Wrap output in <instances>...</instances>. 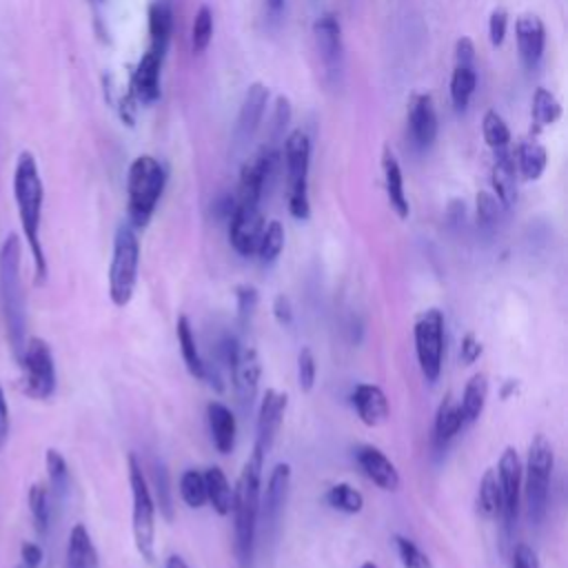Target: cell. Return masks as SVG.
<instances>
[{
  "instance_id": "obj_1",
  "label": "cell",
  "mask_w": 568,
  "mask_h": 568,
  "mask_svg": "<svg viewBox=\"0 0 568 568\" xmlns=\"http://www.w3.org/2000/svg\"><path fill=\"white\" fill-rule=\"evenodd\" d=\"M13 200L18 220L22 226V235L27 240V248L33 260V273L36 284H44L49 275L47 255L40 240V226H42V204H44V186L40 178L38 162L33 153L22 151L16 160L13 169Z\"/></svg>"
},
{
  "instance_id": "obj_2",
  "label": "cell",
  "mask_w": 568,
  "mask_h": 568,
  "mask_svg": "<svg viewBox=\"0 0 568 568\" xmlns=\"http://www.w3.org/2000/svg\"><path fill=\"white\" fill-rule=\"evenodd\" d=\"M264 453L253 446L251 457L244 462L240 477L233 488V550L240 568H251L255 535L260 524V493H262V468Z\"/></svg>"
},
{
  "instance_id": "obj_3",
  "label": "cell",
  "mask_w": 568,
  "mask_h": 568,
  "mask_svg": "<svg viewBox=\"0 0 568 568\" xmlns=\"http://www.w3.org/2000/svg\"><path fill=\"white\" fill-rule=\"evenodd\" d=\"M22 244L16 233H9L0 246V302L7 324V339L18 357L27 342V293L20 275Z\"/></svg>"
},
{
  "instance_id": "obj_4",
  "label": "cell",
  "mask_w": 568,
  "mask_h": 568,
  "mask_svg": "<svg viewBox=\"0 0 568 568\" xmlns=\"http://www.w3.org/2000/svg\"><path fill=\"white\" fill-rule=\"evenodd\" d=\"M166 186V169L153 155H138L126 171V213L129 224L146 229Z\"/></svg>"
},
{
  "instance_id": "obj_5",
  "label": "cell",
  "mask_w": 568,
  "mask_h": 568,
  "mask_svg": "<svg viewBox=\"0 0 568 568\" xmlns=\"http://www.w3.org/2000/svg\"><path fill=\"white\" fill-rule=\"evenodd\" d=\"M555 468V450L546 435L537 433L528 444L526 464L521 470V499L530 524H541L548 510L550 477Z\"/></svg>"
},
{
  "instance_id": "obj_6",
  "label": "cell",
  "mask_w": 568,
  "mask_h": 568,
  "mask_svg": "<svg viewBox=\"0 0 568 568\" xmlns=\"http://www.w3.org/2000/svg\"><path fill=\"white\" fill-rule=\"evenodd\" d=\"M140 271V240L138 231L124 222L115 229L113 251L109 262V300L113 306L124 308L135 293Z\"/></svg>"
},
{
  "instance_id": "obj_7",
  "label": "cell",
  "mask_w": 568,
  "mask_h": 568,
  "mask_svg": "<svg viewBox=\"0 0 568 568\" xmlns=\"http://www.w3.org/2000/svg\"><path fill=\"white\" fill-rule=\"evenodd\" d=\"M129 488H131V530H133V544L138 555L153 564L155 559V501L146 481V473L135 457V453H129Z\"/></svg>"
},
{
  "instance_id": "obj_8",
  "label": "cell",
  "mask_w": 568,
  "mask_h": 568,
  "mask_svg": "<svg viewBox=\"0 0 568 568\" xmlns=\"http://www.w3.org/2000/svg\"><path fill=\"white\" fill-rule=\"evenodd\" d=\"M284 164L288 178V213L295 220L311 217L308 202V169H311V140L302 129L291 131L284 138Z\"/></svg>"
},
{
  "instance_id": "obj_9",
  "label": "cell",
  "mask_w": 568,
  "mask_h": 568,
  "mask_svg": "<svg viewBox=\"0 0 568 568\" xmlns=\"http://www.w3.org/2000/svg\"><path fill=\"white\" fill-rule=\"evenodd\" d=\"M413 344L422 377L435 384L442 375L446 353V320L439 308H426L415 317Z\"/></svg>"
},
{
  "instance_id": "obj_10",
  "label": "cell",
  "mask_w": 568,
  "mask_h": 568,
  "mask_svg": "<svg viewBox=\"0 0 568 568\" xmlns=\"http://www.w3.org/2000/svg\"><path fill=\"white\" fill-rule=\"evenodd\" d=\"M20 388L33 399H49L55 393V362L42 337H27L20 355Z\"/></svg>"
},
{
  "instance_id": "obj_11",
  "label": "cell",
  "mask_w": 568,
  "mask_h": 568,
  "mask_svg": "<svg viewBox=\"0 0 568 568\" xmlns=\"http://www.w3.org/2000/svg\"><path fill=\"white\" fill-rule=\"evenodd\" d=\"M521 457L513 446H506L504 453L499 455L495 475L499 484V495H501V519L504 526L510 530L517 521L519 508H521Z\"/></svg>"
},
{
  "instance_id": "obj_12",
  "label": "cell",
  "mask_w": 568,
  "mask_h": 568,
  "mask_svg": "<svg viewBox=\"0 0 568 568\" xmlns=\"http://www.w3.org/2000/svg\"><path fill=\"white\" fill-rule=\"evenodd\" d=\"M264 224L266 222L262 217L260 204L235 202V209L229 217V242H231L233 251L242 257L255 255Z\"/></svg>"
},
{
  "instance_id": "obj_13",
  "label": "cell",
  "mask_w": 568,
  "mask_h": 568,
  "mask_svg": "<svg viewBox=\"0 0 568 568\" xmlns=\"http://www.w3.org/2000/svg\"><path fill=\"white\" fill-rule=\"evenodd\" d=\"M291 464L280 462L271 468L266 486L260 493V521L266 532L275 530L280 526V519L284 515V506L291 490Z\"/></svg>"
},
{
  "instance_id": "obj_14",
  "label": "cell",
  "mask_w": 568,
  "mask_h": 568,
  "mask_svg": "<svg viewBox=\"0 0 568 568\" xmlns=\"http://www.w3.org/2000/svg\"><path fill=\"white\" fill-rule=\"evenodd\" d=\"M229 375H231L233 393H235L240 406L251 408L257 397L260 377H262V362H260L257 351L253 346L240 344V348L229 366Z\"/></svg>"
},
{
  "instance_id": "obj_15",
  "label": "cell",
  "mask_w": 568,
  "mask_h": 568,
  "mask_svg": "<svg viewBox=\"0 0 568 568\" xmlns=\"http://www.w3.org/2000/svg\"><path fill=\"white\" fill-rule=\"evenodd\" d=\"M313 40L320 53V60L328 71H337L344 58V38H342V22L337 13L324 11L313 22Z\"/></svg>"
},
{
  "instance_id": "obj_16",
  "label": "cell",
  "mask_w": 568,
  "mask_h": 568,
  "mask_svg": "<svg viewBox=\"0 0 568 568\" xmlns=\"http://www.w3.org/2000/svg\"><path fill=\"white\" fill-rule=\"evenodd\" d=\"M288 406V395L275 388H266L260 408H257V437H255V448H260L264 455L271 450L282 422L284 413Z\"/></svg>"
},
{
  "instance_id": "obj_17",
  "label": "cell",
  "mask_w": 568,
  "mask_h": 568,
  "mask_svg": "<svg viewBox=\"0 0 568 568\" xmlns=\"http://www.w3.org/2000/svg\"><path fill=\"white\" fill-rule=\"evenodd\" d=\"M355 462L359 470L366 475V479H371L377 488L386 493H395L399 488V470L382 448L373 444H362L355 448Z\"/></svg>"
},
{
  "instance_id": "obj_18",
  "label": "cell",
  "mask_w": 568,
  "mask_h": 568,
  "mask_svg": "<svg viewBox=\"0 0 568 568\" xmlns=\"http://www.w3.org/2000/svg\"><path fill=\"white\" fill-rule=\"evenodd\" d=\"M515 38H517V51L526 69H535L546 49V27L539 16L535 13H524L515 22Z\"/></svg>"
},
{
  "instance_id": "obj_19",
  "label": "cell",
  "mask_w": 568,
  "mask_h": 568,
  "mask_svg": "<svg viewBox=\"0 0 568 568\" xmlns=\"http://www.w3.org/2000/svg\"><path fill=\"white\" fill-rule=\"evenodd\" d=\"M351 406L355 408L359 422L368 428H377L388 422L390 406L386 399V393L377 384L362 382L351 393Z\"/></svg>"
},
{
  "instance_id": "obj_20",
  "label": "cell",
  "mask_w": 568,
  "mask_h": 568,
  "mask_svg": "<svg viewBox=\"0 0 568 568\" xmlns=\"http://www.w3.org/2000/svg\"><path fill=\"white\" fill-rule=\"evenodd\" d=\"M408 129L417 146L426 149L437 138V111L428 93H415L408 102Z\"/></svg>"
},
{
  "instance_id": "obj_21",
  "label": "cell",
  "mask_w": 568,
  "mask_h": 568,
  "mask_svg": "<svg viewBox=\"0 0 568 568\" xmlns=\"http://www.w3.org/2000/svg\"><path fill=\"white\" fill-rule=\"evenodd\" d=\"M162 60L164 58L155 55L153 51H146L140 58V62H138V67L131 75V98L138 104L146 106V104H153L160 98V93H162V89H160Z\"/></svg>"
},
{
  "instance_id": "obj_22",
  "label": "cell",
  "mask_w": 568,
  "mask_h": 568,
  "mask_svg": "<svg viewBox=\"0 0 568 568\" xmlns=\"http://www.w3.org/2000/svg\"><path fill=\"white\" fill-rule=\"evenodd\" d=\"M266 104H268V87L262 82L248 84L237 113V126H235L237 138L248 140L260 129L266 113Z\"/></svg>"
},
{
  "instance_id": "obj_23",
  "label": "cell",
  "mask_w": 568,
  "mask_h": 568,
  "mask_svg": "<svg viewBox=\"0 0 568 568\" xmlns=\"http://www.w3.org/2000/svg\"><path fill=\"white\" fill-rule=\"evenodd\" d=\"M495 162L490 169V184H493V195L499 200L504 209H510L517 200V166L510 146L501 151H493Z\"/></svg>"
},
{
  "instance_id": "obj_24",
  "label": "cell",
  "mask_w": 568,
  "mask_h": 568,
  "mask_svg": "<svg viewBox=\"0 0 568 568\" xmlns=\"http://www.w3.org/2000/svg\"><path fill=\"white\" fill-rule=\"evenodd\" d=\"M206 424L211 433V442L220 455H229L235 448L237 422L233 410L222 402H209L206 406Z\"/></svg>"
},
{
  "instance_id": "obj_25",
  "label": "cell",
  "mask_w": 568,
  "mask_h": 568,
  "mask_svg": "<svg viewBox=\"0 0 568 568\" xmlns=\"http://www.w3.org/2000/svg\"><path fill=\"white\" fill-rule=\"evenodd\" d=\"M382 173H384V189H386L390 209L399 220H406L410 215V204L404 189V173L395 153L388 146H384V153H382Z\"/></svg>"
},
{
  "instance_id": "obj_26",
  "label": "cell",
  "mask_w": 568,
  "mask_h": 568,
  "mask_svg": "<svg viewBox=\"0 0 568 568\" xmlns=\"http://www.w3.org/2000/svg\"><path fill=\"white\" fill-rule=\"evenodd\" d=\"M464 415L459 408V399H455L450 393L439 402L435 422H433V442L437 448H446L464 428Z\"/></svg>"
},
{
  "instance_id": "obj_27",
  "label": "cell",
  "mask_w": 568,
  "mask_h": 568,
  "mask_svg": "<svg viewBox=\"0 0 568 568\" xmlns=\"http://www.w3.org/2000/svg\"><path fill=\"white\" fill-rule=\"evenodd\" d=\"M149 36H151L149 51L164 58L173 36V7L169 0H153L149 4Z\"/></svg>"
},
{
  "instance_id": "obj_28",
  "label": "cell",
  "mask_w": 568,
  "mask_h": 568,
  "mask_svg": "<svg viewBox=\"0 0 568 568\" xmlns=\"http://www.w3.org/2000/svg\"><path fill=\"white\" fill-rule=\"evenodd\" d=\"M64 568H100V557L95 544L84 524H75L69 530Z\"/></svg>"
},
{
  "instance_id": "obj_29",
  "label": "cell",
  "mask_w": 568,
  "mask_h": 568,
  "mask_svg": "<svg viewBox=\"0 0 568 568\" xmlns=\"http://www.w3.org/2000/svg\"><path fill=\"white\" fill-rule=\"evenodd\" d=\"M175 337H178L180 355H182V362H184L189 375L195 377V379H204L206 359L202 357V353H200V348H197L195 331H193L191 320H189L186 315H180V317L175 320Z\"/></svg>"
},
{
  "instance_id": "obj_30",
  "label": "cell",
  "mask_w": 568,
  "mask_h": 568,
  "mask_svg": "<svg viewBox=\"0 0 568 568\" xmlns=\"http://www.w3.org/2000/svg\"><path fill=\"white\" fill-rule=\"evenodd\" d=\"M513 158H515L517 175L526 182L539 180L548 164V153L544 144H539L537 140H521L513 151Z\"/></svg>"
},
{
  "instance_id": "obj_31",
  "label": "cell",
  "mask_w": 568,
  "mask_h": 568,
  "mask_svg": "<svg viewBox=\"0 0 568 568\" xmlns=\"http://www.w3.org/2000/svg\"><path fill=\"white\" fill-rule=\"evenodd\" d=\"M486 399H488V377L486 373H473L459 397V408L466 426L475 424L481 417L486 408Z\"/></svg>"
},
{
  "instance_id": "obj_32",
  "label": "cell",
  "mask_w": 568,
  "mask_h": 568,
  "mask_svg": "<svg viewBox=\"0 0 568 568\" xmlns=\"http://www.w3.org/2000/svg\"><path fill=\"white\" fill-rule=\"evenodd\" d=\"M204 488H206V501L211 504V508L220 515L226 517L231 515L233 508V488L229 477L224 475V470L220 466H209L204 473Z\"/></svg>"
},
{
  "instance_id": "obj_33",
  "label": "cell",
  "mask_w": 568,
  "mask_h": 568,
  "mask_svg": "<svg viewBox=\"0 0 568 568\" xmlns=\"http://www.w3.org/2000/svg\"><path fill=\"white\" fill-rule=\"evenodd\" d=\"M151 477H146L153 501H155V510H160V515L166 521H173L175 517V506H173V490H171V481H169V470L164 466L162 459H151Z\"/></svg>"
},
{
  "instance_id": "obj_34",
  "label": "cell",
  "mask_w": 568,
  "mask_h": 568,
  "mask_svg": "<svg viewBox=\"0 0 568 568\" xmlns=\"http://www.w3.org/2000/svg\"><path fill=\"white\" fill-rule=\"evenodd\" d=\"M475 510L481 519L493 521L501 515V495H499V484L495 468H486L479 486H477V497H475Z\"/></svg>"
},
{
  "instance_id": "obj_35",
  "label": "cell",
  "mask_w": 568,
  "mask_h": 568,
  "mask_svg": "<svg viewBox=\"0 0 568 568\" xmlns=\"http://www.w3.org/2000/svg\"><path fill=\"white\" fill-rule=\"evenodd\" d=\"M284 240H286V235H284V226L280 220H271L264 224V231L260 235L257 251H255L262 266H271L280 260V255L284 251Z\"/></svg>"
},
{
  "instance_id": "obj_36",
  "label": "cell",
  "mask_w": 568,
  "mask_h": 568,
  "mask_svg": "<svg viewBox=\"0 0 568 568\" xmlns=\"http://www.w3.org/2000/svg\"><path fill=\"white\" fill-rule=\"evenodd\" d=\"M324 501H326L333 510L344 513V515H357V513H362V508H364V495H362L355 486H351V484H346V481L333 484V486L324 493Z\"/></svg>"
},
{
  "instance_id": "obj_37",
  "label": "cell",
  "mask_w": 568,
  "mask_h": 568,
  "mask_svg": "<svg viewBox=\"0 0 568 568\" xmlns=\"http://www.w3.org/2000/svg\"><path fill=\"white\" fill-rule=\"evenodd\" d=\"M530 118L537 129L550 126L561 118V102L557 100V95L552 91L539 87L530 102Z\"/></svg>"
},
{
  "instance_id": "obj_38",
  "label": "cell",
  "mask_w": 568,
  "mask_h": 568,
  "mask_svg": "<svg viewBox=\"0 0 568 568\" xmlns=\"http://www.w3.org/2000/svg\"><path fill=\"white\" fill-rule=\"evenodd\" d=\"M477 73L475 67H455L450 75V102L457 111H464L475 93Z\"/></svg>"
},
{
  "instance_id": "obj_39",
  "label": "cell",
  "mask_w": 568,
  "mask_h": 568,
  "mask_svg": "<svg viewBox=\"0 0 568 568\" xmlns=\"http://www.w3.org/2000/svg\"><path fill=\"white\" fill-rule=\"evenodd\" d=\"M29 513L33 519V528L38 535H47L49 521H51V493L42 484H33L29 488Z\"/></svg>"
},
{
  "instance_id": "obj_40",
  "label": "cell",
  "mask_w": 568,
  "mask_h": 568,
  "mask_svg": "<svg viewBox=\"0 0 568 568\" xmlns=\"http://www.w3.org/2000/svg\"><path fill=\"white\" fill-rule=\"evenodd\" d=\"M178 493L182 497V501L189 506V508H202L206 504V488H204V475L202 470L197 468H186L182 475H180V481H178Z\"/></svg>"
},
{
  "instance_id": "obj_41",
  "label": "cell",
  "mask_w": 568,
  "mask_h": 568,
  "mask_svg": "<svg viewBox=\"0 0 568 568\" xmlns=\"http://www.w3.org/2000/svg\"><path fill=\"white\" fill-rule=\"evenodd\" d=\"M213 40V9L209 4H200L191 24V51L204 53Z\"/></svg>"
},
{
  "instance_id": "obj_42",
  "label": "cell",
  "mask_w": 568,
  "mask_h": 568,
  "mask_svg": "<svg viewBox=\"0 0 568 568\" xmlns=\"http://www.w3.org/2000/svg\"><path fill=\"white\" fill-rule=\"evenodd\" d=\"M44 466H47V477H49V493H53L58 499L64 497L69 490L67 459L55 448H49L44 455Z\"/></svg>"
},
{
  "instance_id": "obj_43",
  "label": "cell",
  "mask_w": 568,
  "mask_h": 568,
  "mask_svg": "<svg viewBox=\"0 0 568 568\" xmlns=\"http://www.w3.org/2000/svg\"><path fill=\"white\" fill-rule=\"evenodd\" d=\"M481 133H484L486 144L493 151H501V149L510 146V129H508L506 120L495 109L484 113V118H481Z\"/></svg>"
},
{
  "instance_id": "obj_44",
  "label": "cell",
  "mask_w": 568,
  "mask_h": 568,
  "mask_svg": "<svg viewBox=\"0 0 568 568\" xmlns=\"http://www.w3.org/2000/svg\"><path fill=\"white\" fill-rule=\"evenodd\" d=\"M501 204L499 200L488 193V191H479L477 200H475V213H477V226L481 231H493L499 222V213H501Z\"/></svg>"
},
{
  "instance_id": "obj_45",
  "label": "cell",
  "mask_w": 568,
  "mask_h": 568,
  "mask_svg": "<svg viewBox=\"0 0 568 568\" xmlns=\"http://www.w3.org/2000/svg\"><path fill=\"white\" fill-rule=\"evenodd\" d=\"M393 544H395L397 557L404 568H430V559L413 539H408L404 535H395Z\"/></svg>"
},
{
  "instance_id": "obj_46",
  "label": "cell",
  "mask_w": 568,
  "mask_h": 568,
  "mask_svg": "<svg viewBox=\"0 0 568 568\" xmlns=\"http://www.w3.org/2000/svg\"><path fill=\"white\" fill-rule=\"evenodd\" d=\"M233 293H235V308H237V322H240V326H248L251 317L255 315L257 302H260L257 288H255L253 284H237Z\"/></svg>"
},
{
  "instance_id": "obj_47",
  "label": "cell",
  "mask_w": 568,
  "mask_h": 568,
  "mask_svg": "<svg viewBox=\"0 0 568 568\" xmlns=\"http://www.w3.org/2000/svg\"><path fill=\"white\" fill-rule=\"evenodd\" d=\"M317 379V362L311 346H302L297 353V386L302 393H311Z\"/></svg>"
},
{
  "instance_id": "obj_48",
  "label": "cell",
  "mask_w": 568,
  "mask_h": 568,
  "mask_svg": "<svg viewBox=\"0 0 568 568\" xmlns=\"http://www.w3.org/2000/svg\"><path fill=\"white\" fill-rule=\"evenodd\" d=\"M288 122H291V100L286 95H277L273 120H271V138H273L271 144L284 140V131Z\"/></svg>"
},
{
  "instance_id": "obj_49",
  "label": "cell",
  "mask_w": 568,
  "mask_h": 568,
  "mask_svg": "<svg viewBox=\"0 0 568 568\" xmlns=\"http://www.w3.org/2000/svg\"><path fill=\"white\" fill-rule=\"evenodd\" d=\"M508 31V11L504 7H495L488 18V38L493 47H501Z\"/></svg>"
},
{
  "instance_id": "obj_50",
  "label": "cell",
  "mask_w": 568,
  "mask_h": 568,
  "mask_svg": "<svg viewBox=\"0 0 568 568\" xmlns=\"http://www.w3.org/2000/svg\"><path fill=\"white\" fill-rule=\"evenodd\" d=\"M481 353H484L481 339H479L473 331H468V333L462 337V342H459V359H462V364H464V366L475 364V362L481 357Z\"/></svg>"
},
{
  "instance_id": "obj_51",
  "label": "cell",
  "mask_w": 568,
  "mask_h": 568,
  "mask_svg": "<svg viewBox=\"0 0 568 568\" xmlns=\"http://www.w3.org/2000/svg\"><path fill=\"white\" fill-rule=\"evenodd\" d=\"M271 311H273L275 322H277L282 328H288V326L293 324V317H295V313H293V302H291V297H288L286 293H277V295L273 297Z\"/></svg>"
},
{
  "instance_id": "obj_52",
  "label": "cell",
  "mask_w": 568,
  "mask_h": 568,
  "mask_svg": "<svg viewBox=\"0 0 568 568\" xmlns=\"http://www.w3.org/2000/svg\"><path fill=\"white\" fill-rule=\"evenodd\" d=\"M510 568H541L537 552L528 544H517L510 555Z\"/></svg>"
},
{
  "instance_id": "obj_53",
  "label": "cell",
  "mask_w": 568,
  "mask_h": 568,
  "mask_svg": "<svg viewBox=\"0 0 568 568\" xmlns=\"http://www.w3.org/2000/svg\"><path fill=\"white\" fill-rule=\"evenodd\" d=\"M455 67H475V44L466 36L455 42Z\"/></svg>"
},
{
  "instance_id": "obj_54",
  "label": "cell",
  "mask_w": 568,
  "mask_h": 568,
  "mask_svg": "<svg viewBox=\"0 0 568 568\" xmlns=\"http://www.w3.org/2000/svg\"><path fill=\"white\" fill-rule=\"evenodd\" d=\"M42 564V548L33 541L20 546V568H38Z\"/></svg>"
},
{
  "instance_id": "obj_55",
  "label": "cell",
  "mask_w": 568,
  "mask_h": 568,
  "mask_svg": "<svg viewBox=\"0 0 568 568\" xmlns=\"http://www.w3.org/2000/svg\"><path fill=\"white\" fill-rule=\"evenodd\" d=\"M9 404H7V397H4V390L0 386V450L4 448L7 439H9Z\"/></svg>"
},
{
  "instance_id": "obj_56",
  "label": "cell",
  "mask_w": 568,
  "mask_h": 568,
  "mask_svg": "<svg viewBox=\"0 0 568 568\" xmlns=\"http://www.w3.org/2000/svg\"><path fill=\"white\" fill-rule=\"evenodd\" d=\"M164 568H191V566L184 561L182 555H169L164 559Z\"/></svg>"
},
{
  "instance_id": "obj_57",
  "label": "cell",
  "mask_w": 568,
  "mask_h": 568,
  "mask_svg": "<svg viewBox=\"0 0 568 568\" xmlns=\"http://www.w3.org/2000/svg\"><path fill=\"white\" fill-rule=\"evenodd\" d=\"M517 386H519L517 379H506L501 386V399H510V395L517 393Z\"/></svg>"
},
{
  "instance_id": "obj_58",
  "label": "cell",
  "mask_w": 568,
  "mask_h": 568,
  "mask_svg": "<svg viewBox=\"0 0 568 568\" xmlns=\"http://www.w3.org/2000/svg\"><path fill=\"white\" fill-rule=\"evenodd\" d=\"M284 2H286V0H264L268 13H273V16H277V13L284 9Z\"/></svg>"
},
{
  "instance_id": "obj_59",
  "label": "cell",
  "mask_w": 568,
  "mask_h": 568,
  "mask_svg": "<svg viewBox=\"0 0 568 568\" xmlns=\"http://www.w3.org/2000/svg\"><path fill=\"white\" fill-rule=\"evenodd\" d=\"M359 568H379L375 561H364V564H359Z\"/></svg>"
}]
</instances>
